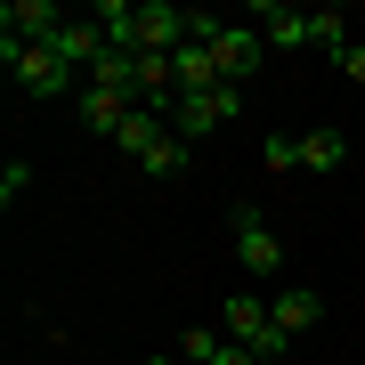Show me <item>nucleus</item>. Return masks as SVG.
<instances>
[{
	"label": "nucleus",
	"mask_w": 365,
	"mask_h": 365,
	"mask_svg": "<svg viewBox=\"0 0 365 365\" xmlns=\"http://www.w3.org/2000/svg\"><path fill=\"white\" fill-rule=\"evenodd\" d=\"M300 170H341V130H309L300 138Z\"/></svg>",
	"instance_id": "ddd939ff"
},
{
	"label": "nucleus",
	"mask_w": 365,
	"mask_h": 365,
	"mask_svg": "<svg viewBox=\"0 0 365 365\" xmlns=\"http://www.w3.org/2000/svg\"><path fill=\"white\" fill-rule=\"evenodd\" d=\"M25 187H33V170H25V163H9V170H0V203H16Z\"/></svg>",
	"instance_id": "dca6fc26"
},
{
	"label": "nucleus",
	"mask_w": 365,
	"mask_h": 365,
	"mask_svg": "<svg viewBox=\"0 0 365 365\" xmlns=\"http://www.w3.org/2000/svg\"><path fill=\"white\" fill-rule=\"evenodd\" d=\"M341 73H349V81H365V41H357L349 57H341Z\"/></svg>",
	"instance_id": "f3484780"
},
{
	"label": "nucleus",
	"mask_w": 365,
	"mask_h": 365,
	"mask_svg": "<svg viewBox=\"0 0 365 365\" xmlns=\"http://www.w3.org/2000/svg\"><path fill=\"white\" fill-rule=\"evenodd\" d=\"M0 57H9V73H16V90H25V98H57V90H73V66H66L57 49H25V41L0 33Z\"/></svg>",
	"instance_id": "f257e3e1"
},
{
	"label": "nucleus",
	"mask_w": 365,
	"mask_h": 365,
	"mask_svg": "<svg viewBox=\"0 0 365 365\" xmlns=\"http://www.w3.org/2000/svg\"><path fill=\"white\" fill-rule=\"evenodd\" d=\"M211 57H220V81L244 90V81L260 73V57H268V33H260V25H227L220 41H211Z\"/></svg>",
	"instance_id": "39448f33"
},
{
	"label": "nucleus",
	"mask_w": 365,
	"mask_h": 365,
	"mask_svg": "<svg viewBox=\"0 0 365 365\" xmlns=\"http://www.w3.org/2000/svg\"><path fill=\"white\" fill-rule=\"evenodd\" d=\"M49 49H57V57H66V66H73V73H90V66H98V57H106V33L90 25V16H73V25H66V33H57V41H49Z\"/></svg>",
	"instance_id": "9b49d317"
},
{
	"label": "nucleus",
	"mask_w": 365,
	"mask_h": 365,
	"mask_svg": "<svg viewBox=\"0 0 365 365\" xmlns=\"http://www.w3.org/2000/svg\"><path fill=\"white\" fill-rule=\"evenodd\" d=\"M235 260H244L252 276H276V268H284V244H276V227L252 203H235Z\"/></svg>",
	"instance_id": "20e7f679"
},
{
	"label": "nucleus",
	"mask_w": 365,
	"mask_h": 365,
	"mask_svg": "<svg viewBox=\"0 0 365 365\" xmlns=\"http://www.w3.org/2000/svg\"><path fill=\"white\" fill-rule=\"evenodd\" d=\"M163 138H170V122H163V114H146V106H138V114H130V122H122V130H114V146H122V155H138V163L155 155Z\"/></svg>",
	"instance_id": "f8f14e48"
},
{
	"label": "nucleus",
	"mask_w": 365,
	"mask_h": 365,
	"mask_svg": "<svg viewBox=\"0 0 365 365\" xmlns=\"http://www.w3.org/2000/svg\"><path fill=\"white\" fill-rule=\"evenodd\" d=\"M252 25L268 33V49H309V9H284V0H260Z\"/></svg>",
	"instance_id": "6e6552de"
},
{
	"label": "nucleus",
	"mask_w": 365,
	"mask_h": 365,
	"mask_svg": "<svg viewBox=\"0 0 365 365\" xmlns=\"http://www.w3.org/2000/svg\"><path fill=\"white\" fill-rule=\"evenodd\" d=\"M357 41H365V16H357Z\"/></svg>",
	"instance_id": "a211bd4d"
},
{
	"label": "nucleus",
	"mask_w": 365,
	"mask_h": 365,
	"mask_svg": "<svg viewBox=\"0 0 365 365\" xmlns=\"http://www.w3.org/2000/svg\"><path fill=\"white\" fill-rule=\"evenodd\" d=\"M220 317H227V341H244L252 357H284V349H292V341L276 333V317H268V300H260V292H227V309H220Z\"/></svg>",
	"instance_id": "f03ea898"
},
{
	"label": "nucleus",
	"mask_w": 365,
	"mask_h": 365,
	"mask_svg": "<svg viewBox=\"0 0 365 365\" xmlns=\"http://www.w3.org/2000/svg\"><path fill=\"white\" fill-rule=\"evenodd\" d=\"M235 114H244V90H203V98H179L170 130H179L187 146H195V138H211V130H227Z\"/></svg>",
	"instance_id": "7ed1b4c3"
},
{
	"label": "nucleus",
	"mask_w": 365,
	"mask_h": 365,
	"mask_svg": "<svg viewBox=\"0 0 365 365\" xmlns=\"http://www.w3.org/2000/svg\"><path fill=\"white\" fill-rule=\"evenodd\" d=\"M268 317H276V333H284V341H300V333L317 325V317H325V300H317L309 284H276V300H268Z\"/></svg>",
	"instance_id": "0eeeda50"
},
{
	"label": "nucleus",
	"mask_w": 365,
	"mask_h": 365,
	"mask_svg": "<svg viewBox=\"0 0 365 365\" xmlns=\"http://www.w3.org/2000/svg\"><path fill=\"white\" fill-rule=\"evenodd\" d=\"M146 365H170V357H146Z\"/></svg>",
	"instance_id": "6ab92c4d"
},
{
	"label": "nucleus",
	"mask_w": 365,
	"mask_h": 365,
	"mask_svg": "<svg viewBox=\"0 0 365 365\" xmlns=\"http://www.w3.org/2000/svg\"><path fill=\"white\" fill-rule=\"evenodd\" d=\"M90 25L106 33V49H114V57H138V49H146V25H138V0H98V9H90Z\"/></svg>",
	"instance_id": "423d86ee"
},
{
	"label": "nucleus",
	"mask_w": 365,
	"mask_h": 365,
	"mask_svg": "<svg viewBox=\"0 0 365 365\" xmlns=\"http://www.w3.org/2000/svg\"><path fill=\"white\" fill-rule=\"evenodd\" d=\"M203 365H260V357H252L244 341H211V357H203Z\"/></svg>",
	"instance_id": "2eb2a0df"
},
{
	"label": "nucleus",
	"mask_w": 365,
	"mask_h": 365,
	"mask_svg": "<svg viewBox=\"0 0 365 365\" xmlns=\"http://www.w3.org/2000/svg\"><path fill=\"white\" fill-rule=\"evenodd\" d=\"M130 114H138V98H130V90H98V81L81 90V122H90L98 138H114V130H122Z\"/></svg>",
	"instance_id": "1a4fd4ad"
},
{
	"label": "nucleus",
	"mask_w": 365,
	"mask_h": 365,
	"mask_svg": "<svg viewBox=\"0 0 365 365\" xmlns=\"http://www.w3.org/2000/svg\"><path fill=\"white\" fill-rule=\"evenodd\" d=\"M260 163H268V170H300V138L268 130V138H260Z\"/></svg>",
	"instance_id": "4468645a"
},
{
	"label": "nucleus",
	"mask_w": 365,
	"mask_h": 365,
	"mask_svg": "<svg viewBox=\"0 0 365 365\" xmlns=\"http://www.w3.org/2000/svg\"><path fill=\"white\" fill-rule=\"evenodd\" d=\"M309 49H325L333 66L357 49V16H341V9H309Z\"/></svg>",
	"instance_id": "9d476101"
}]
</instances>
